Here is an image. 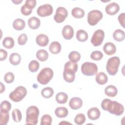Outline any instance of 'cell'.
Masks as SVG:
<instances>
[{"label":"cell","mask_w":125,"mask_h":125,"mask_svg":"<svg viewBox=\"0 0 125 125\" xmlns=\"http://www.w3.org/2000/svg\"><path fill=\"white\" fill-rule=\"evenodd\" d=\"M53 7L49 4H45L39 6L37 10L38 15L41 17L51 15L53 13Z\"/></svg>","instance_id":"cell-10"},{"label":"cell","mask_w":125,"mask_h":125,"mask_svg":"<svg viewBox=\"0 0 125 125\" xmlns=\"http://www.w3.org/2000/svg\"><path fill=\"white\" fill-rule=\"evenodd\" d=\"M103 50L106 55H112L116 53V47L113 43L107 42L104 45Z\"/></svg>","instance_id":"cell-14"},{"label":"cell","mask_w":125,"mask_h":125,"mask_svg":"<svg viewBox=\"0 0 125 125\" xmlns=\"http://www.w3.org/2000/svg\"><path fill=\"white\" fill-rule=\"evenodd\" d=\"M67 16L68 12L66 9L63 7H59L56 9L54 20L57 23H61L64 21Z\"/></svg>","instance_id":"cell-9"},{"label":"cell","mask_w":125,"mask_h":125,"mask_svg":"<svg viewBox=\"0 0 125 125\" xmlns=\"http://www.w3.org/2000/svg\"><path fill=\"white\" fill-rule=\"evenodd\" d=\"M9 119V112L0 111V124L1 125H6L8 123Z\"/></svg>","instance_id":"cell-33"},{"label":"cell","mask_w":125,"mask_h":125,"mask_svg":"<svg viewBox=\"0 0 125 125\" xmlns=\"http://www.w3.org/2000/svg\"><path fill=\"white\" fill-rule=\"evenodd\" d=\"M95 80L97 83L99 84L104 85L107 83L108 77L104 72H100L96 74Z\"/></svg>","instance_id":"cell-20"},{"label":"cell","mask_w":125,"mask_h":125,"mask_svg":"<svg viewBox=\"0 0 125 125\" xmlns=\"http://www.w3.org/2000/svg\"><path fill=\"white\" fill-rule=\"evenodd\" d=\"M104 93L110 97L116 96L118 93V90L116 86L113 85H108L104 89Z\"/></svg>","instance_id":"cell-19"},{"label":"cell","mask_w":125,"mask_h":125,"mask_svg":"<svg viewBox=\"0 0 125 125\" xmlns=\"http://www.w3.org/2000/svg\"><path fill=\"white\" fill-rule=\"evenodd\" d=\"M85 116L83 114L80 113L75 116L74 118L75 123L78 125H81L84 123L85 121Z\"/></svg>","instance_id":"cell-38"},{"label":"cell","mask_w":125,"mask_h":125,"mask_svg":"<svg viewBox=\"0 0 125 125\" xmlns=\"http://www.w3.org/2000/svg\"><path fill=\"white\" fill-rule=\"evenodd\" d=\"M12 1L15 4H19L22 2V0H12Z\"/></svg>","instance_id":"cell-48"},{"label":"cell","mask_w":125,"mask_h":125,"mask_svg":"<svg viewBox=\"0 0 125 125\" xmlns=\"http://www.w3.org/2000/svg\"><path fill=\"white\" fill-rule=\"evenodd\" d=\"M103 17L102 12L98 10H93L87 15V22L89 25L94 26L96 25Z\"/></svg>","instance_id":"cell-7"},{"label":"cell","mask_w":125,"mask_h":125,"mask_svg":"<svg viewBox=\"0 0 125 125\" xmlns=\"http://www.w3.org/2000/svg\"><path fill=\"white\" fill-rule=\"evenodd\" d=\"M68 100V95L64 92H61L57 94L56 96V101L60 104H63L67 102Z\"/></svg>","instance_id":"cell-27"},{"label":"cell","mask_w":125,"mask_h":125,"mask_svg":"<svg viewBox=\"0 0 125 125\" xmlns=\"http://www.w3.org/2000/svg\"><path fill=\"white\" fill-rule=\"evenodd\" d=\"M0 84H1V87H0V93H2L4 90H5V86L3 84V83L0 82Z\"/></svg>","instance_id":"cell-47"},{"label":"cell","mask_w":125,"mask_h":125,"mask_svg":"<svg viewBox=\"0 0 125 125\" xmlns=\"http://www.w3.org/2000/svg\"><path fill=\"white\" fill-rule=\"evenodd\" d=\"M105 10L107 14L109 15H114L120 10V6L116 2H111L106 5Z\"/></svg>","instance_id":"cell-11"},{"label":"cell","mask_w":125,"mask_h":125,"mask_svg":"<svg viewBox=\"0 0 125 125\" xmlns=\"http://www.w3.org/2000/svg\"><path fill=\"white\" fill-rule=\"evenodd\" d=\"M78 69V64L77 62H72L70 61L65 63L64 66V70L71 71L76 73Z\"/></svg>","instance_id":"cell-26"},{"label":"cell","mask_w":125,"mask_h":125,"mask_svg":"<svg viewBox=\"0 0 125 125\" xmlns=\"http://www.w3.org/2000/svg\"><path fill=\"white\" fill-rule=\"evenodd\" d=\"M75 73L70 71L63 70V77L64 80L67 83H72L75 78Z\"/></svg>","instance_id":"cell-24"},{"label":"cell","mask_w":125,"mask_h":125,"mask_svg":"<svg viewBox=\"0 0 125 125\" xmlns=\"http://www.w3.org/2000/svg\"><path fill=\"white\" fill-rule=\"evenodd\" d=\"M54 73L52 69L45 67L42 69L37 76L38 82L42 84H46L52 79Z\"/></svg>","instance_id":"cell-3"},{"label":"cell","mask_w":125,"mask_h":125,"mask_svg":"<svg viewBox=\"0 0 125 125\" xmlns=\"http://www.w3.org/2000/svg\"><path fill=\"white\" fill-rule=\"evenodd\" d=\"M69 105L72 109L77 110L82 106L83 101L79 97H73L70 100Z\"/></svg>","instance_id":"cell-13"},{"label":"cell","mask_w":125,"mask_h":125,"mask_svg":"<svg viewBox=\"0 0 125 125\" xmlns=\"http://www.w3.org/2000/svg\"><path fill=\"white\" fill-rule=\"evenodd\" d=\"M81 57V56L80 53L75 51L70 52L68 55V58L69 60L74 62H76L80 61Z\"/></svg>","instance_id":"cell-34"},{"label":"cell","mask_w":125,"mask_h":125,"mask_svg":"<svg viewBox=\"0 0 125 125\" xmlns=\"http://www.w3.org/2000/svg\"><path fill=\"white\" fill-rule=\"evenodd\" d=\"M101 112L99 109L97 107H92L87 111V116L91 120H96L99 118Z\"/></svg>","instance_id":"cell-15"},{"label":"cell","mask_w":125,"mask_h":125,"mask_svg":"<svg viewBox=\"0 0 125 125\" xmlns=\"http://www.w3.org/2000/svg\"><path fill=\"white\" fill-rule=\"evenodd\" d=\"M120 64V59L118 57L114 56L109 58L106 65V69L108 73L111 76L115 75L118 72Z\"/></svg>","instance_id":"cell-4"},{"label":"cell","mask_w":125,"mask_h":125,"mask_svg":"<svg viewBox=\"0 0 125 125\" xmlns=\"http://www.w3.org/2000/svg\"><path fill=\"white\" fill-rule=\"evenodd\" d=\"M71 124V123H68V122H65V121H63V122H61L60 123H59V125H61V124Z\"/></svg>","instance_id":"cell-49"},{"label":"cell","mask_w":125,"mask_h":125,"mask_svg":"<svg viewBox=\"0 0 125 125\" xmlns=\"http://www.w3.org/2000/svg\"><path fill=\"white\" fill-rule=\"evenodd\" d=\"M26 113V124L27 125H37L40 113L38 107L34 105L30 106L27 109Z\"/></svg>","instance_id":"cell-2"},{"label":"cell","mask_w":125,"mask_h":125,"mask_svg":"<svg viewBox=\"0 0 125 125\" xmlns=\"http://www.w3.org/2000/svg\"><path fill=\"white\" fill-rule=\"evenodd\" d=\"M101 107L104 110L116 116H120L124 112V107L121 104L109 99H104L102 101Z\"/></svg>","instance_id":"cell-1"},{"label":"cell","mask_w":125,"mask_h":125,"mask_svg":"<svg viewBox=\"0 0 125 125\" xmlns=\"http://www.w3.org/2000/svg\"><path fill=\"white\" fill-rule=\"evenodd\" d=\"M88 38L87 33L84 30L80 29L77 31L76 38L78 41L81 42L86 41Z\"/></svg>","instance_id":"cell-25"},{"label":"cell","mask_w":125,"mask_h":125,"mask_svg":"<svg viewBox=\"0 0 125 125\" xmlns=\"http://www.w3.org/2000/svg\"><path fill=\"white\" fill-rule=\"evenodd\" d=\"M55 113L57 117L62 118L66 117L68 114V111L65 107H58L55 110Z\"/></svg>","instance_id":"cell-21"},{"label":"cell","mask_w":125,"mask_h":125,"mask_svg":"<svg viewBox=\"0 0 125 125\" xmlns=\"http://www.w3.org/2000/svg\"><path fill=\"white\" fill-rule=\"evenodd\" d=\"M25 26V21L21 19H17L13 22V27L17 30H22L24 28Z\"/></svg>","instance_id":"cell-22"},{"label":"cell","mask_w":125,"mask_h":125,"mask_svg":"<svg viewBox=\"0 0 125 125\" xmlns=\"http://www.w3.org/2000/svg\"><path fill=\"white\" fill-rule=\"evenodd\" d=\"M21 12L23 15L28 16L31 14L32 12V9L24 4L21 6Z\"/></svg>","instance_id":"cell-42"},{"label":"cell","mask_w":125,"mask_h":125,"mask_svg":"<svg viewBox=\"0 0 125 125\" xmlns=\"http://www.w3.org/2000/svg\"><path fill=\"white\" fill-rule=\"evenodd\" d=\"M12 116L13 120L16 122H20L22 119V114L21 111L18 109H14L12 112Z\"/></svg>","instance_id":"cell-35"},{"label":"cell","mask_w":125,"mask_h":125,"mask_svg":"<svg viewBox=\"0 0 125 125\" xmlns=\"http://www.w3.org/2000/svg\"><path fill=\"white\" fill-rule=\"evenodd\" d=\"M37 58L41 62H44L46 61L48 58V53L44 49H40L36 53Z\"/></svg>","instance_id":"cell-29"},{"label":"cell","mask_w":125,"mask_h":125,"mask_svg":"<svg viewBox=\"0 0 125 125\" xmlns=\"http://www.w3.org/2000/svg\"><path fill=\"white\" fill-rule=\"evenodd\" d=\"M40 67V63L36 60L31 61L28 65V69L31 72H37Z\"/></svg>","instance_id":"cell-36"},{"label":"cell","mask_w":125,"mask_h":125,"mask_svg":"<svg viewBox=\"0 0 125 125\" xmlns=\"http://www.w3.org/2000/svg\"><path fill=\"white\" fill-rule=\"evenodd\" d=\"M62 49L61 44L58 42H52L49 46V50L50 52L53 54H57L59 53Z\"/></svg>","instance_id":"cell-18"},{"label":"cell","mask_w":125,"mask_h":125,"mask_svg":"<svg viewBox=\"0 0 125 125\" xmlns=\"http://www.w3.org/2000/svg\"><path fill=\"white\" fill-rule=\"evenodd\" d=\"M113 37L115 41L122 42L125 39V33L124 31L121 29H116L113 33Z\"/></svg>","instance_id":"cell-23"},{"label":"cell","mask_w":125,"mask_h":125,"mask_svg":"<svg viewBox=\"0 0 125 125\" xmlns=\"http://www.w3.org/2000/svg\"><path fill=\"white\" fill-rule=\"evenodd\" d=\"M104 38V31L101 29H98L93 33L91 39V42L94 46H99L102 43Z\"/></svg>","instance_id":"cell-8"},{"label":"cell","mask_w":125,"mask_h":125,"mask_svg":"<svg viewBox=\"0 0 125 125\" xmlns=\"http://www.w3.org/2000/svg\"><path fill=\"white\" fill-rule=\"evenodd\" d=\"M41 24V21L39 18L36 17L30 18L28 21V25L32 29H38Z\"/></svg>","instance_id":"cell-17"},{"label":"cell","mask_w":125,"mask_h":125,"mask_svg":"<svg viewBox=\"0 0 125 125\" xmlns=\"http://www.w3.org/2000/svg\"><path fill=\"white\" fill-rule=\"evenodd\" d=\"M15 79V76L14 74L11 72H7L4 77V80L5 82L7 83H13Z\"/></svg>","instance_id":"cell-41"},{"label":"cell","mask_w":125,"mask_h":125,"mask_svg":"<svg viewBox=\"0 0 125 125\" xmlns=\"http://www.w3.org/2000/svg\"><path fill=\"white\" fill-rule=\"evenodd\" d=\"M27 90L22 86H19L16 89L10 92L9 98L14 102H19L21 101L26 95Z\"/></svg>","instance_id":"cell-5"},{"label":"cell","mask_w":125,"mask_h":125,"mask_svg":"<svg viewBox=\"0 0 125 125\" xmlns=\"http://www.w3.org/2000/svg\"><path fill=\"white\" fill-rule=\"evenodd\" d=\"M36 42L40 46H45L49 42V39L47 35L43 34L38 35L36 38Z\"/></svg>","instance_id":"cell-16"},{"label":"cell","mask_w":125,"mask_h":125,"mask_svg":"<svg viewBox=\"0 0 125 125\" xmlns=\"http://www.w3.org/2000/svg\"><path fill=\"white\" fill-rule=\"evenodd\" d=\"M0 61H2L3 60H5L7 57V52L3 49H0Z\"/></svg>","instance_id":"cell-46"},{"label":"cell","mask_w":125,"mask_h":125,"mask_svg":"<svg viewBox=\"0 0 125 125\" xmlns=\"http://www.w3.org/2000/svg\"><path fill=\"white\" fill-rule=\"evenodd\" d=\"M52 119L50 115L45 114L43 115L41 120V125H50L52 124Z\"/></svg>","instance_id":"cell-37"},{"label":"cell","mask_w":125,"mask_h":125,"mask_svg":"<svg viewBox=\"0 0 125 125\" xmlns=\"http://www.w3.org/2000/svg\"><path fill=\"white\" fill-rule=\"evenodd\" d=\"M125 13H122L119 15L118 18V20L121 24V25L124 28H125Z\"/></svg>","instance_id":"cell-44"},{"label":"cell","mask_w":125,"mask_h":125,"mask_svg":"<svg viewBox=\"0 0 125 125\" xmlns=\"http://www.w3.org/2000/svg\"><path fill=\"white\" fill-rule=\"evenodd\" d=\"M103 57V54L100 51H93L90 55V58L91 59L95 61H100Z\"/></svg>","instance_id":"cell-40"},{"label":"cell","mask_w":125,"mask_h":125,"mask_svg":"<svg viewBox=\"0 0 125 125\" xmlns=\"http://www.w3.org/2000/svg\"><path fill=\"white\" fill-rule=\"evenodd\" d=\"M84 11L80 7H75L71 11V14L75 18H82L84 16Z\"/></svg>","instance_id":"cell-28"},{"label":"cell","mask_w":125,"mask_h":125,"mask_svg":"<svg viewBox=\"0 0 125 125\" xmlns=\"http://www.w3.org/2000/svg\"><path fill=\"white\" fill-rule=\"evenodd\" d=\"M14 41L13 39L10 37H5L2 41L3 46L7 49H11L14 46Z\"/></svg>","instance_id":"cell-31"},{"label":"cell","mask_w":125,"mask_h":125,"mask_svg":"<svg viewBox=\"0 0 125 125\" xmlns=\"http://www.w3.org/2000/svg\"><path fill=\"white\" fill-rule=\"evenodd\" d=\"M11 108V104L7 101H3L0 104V111L9 112Z\"/></svg>","instance_id":"cell-39"},{"label":"cell","mask_w":125,"mask_h":125,"mask_svg":"<svg viewBox=\"0 0 125 125\" xmlns=\"http://www.w3.org/2000/svg\"><path fill=\"white\" fill-rule=\"evenodd\" d=\"M21 61V56L17 53H12L9 57L10 62L13 65H18Z\"/></svg>","instance_id":"cell-30"},{"label":"cell","mask_w":125,"mask_h":125,"mask_svg":"<svg viewBox=\"0 0 125 125\" xmlns=\"http://www.w3.org/2000/svg\"><path fill=\"white\" fill-rule=\"evenodd\" d=\"M54 94L53 89L50 87H47L43 88L41 91L42 96L46 99L51 98Z\"/></svg>","instance_id":"cell-32"},{"label":"cell","mask_w":125,"mask_h":125,"mask_svg":"<svg viewBox=\"0 0 125 125\" xmlns=\"http://www.w3.org/2000/svg\"><path fill=\"white\" fill-rule=\"evenodd\" d=\"M27 41V36L26 34L22 33L21 34L18 39V42L19 44L21 45H24Z\"/></svg>","instance_id":"cell-43"},{"label":"cell","mask_w":125,"mask_h":125,"mask_svg":"<svg viewBox=\"0 0 125 125\" xmlns=\"http://www.w3.org/2000/svg\"><path fill=\"white\" fill-rule=\"evenodd\" d=\"M98 68L96 63L85 62L81 66V71L85 76H92L97 74Z\"/></svg>","instance_id":"cell-6"},{"label":"cell","mask_w":125,"mask_h":125,"mask_svg":"<svg viewBox=\"0 0 125 125\" xmlns=\"http://www.w3.org/2000/svg\"><path fill=\"white\" fill-rule=\"evenodd\" d=\"M37 1L36 0H26L25 4L30 7L31 9H34L36 5Z\"/></svg>","instance_id":"cell-45"},{"label":"cell","mask_w":125,"mask_h":125,"mask_svg":"<svg viewBox=\"0 0 125 125\" xmlns=\"http://www.w3.org/2000/svg\"><path fill=\"white\" fill-rule=\"evenodd\" d=\"M62 34L65 40H70L73 38L74 35L73 28L69 25H65L62 28Z\"/></svg>","instance_id":"cell-12"}]
</instances>
